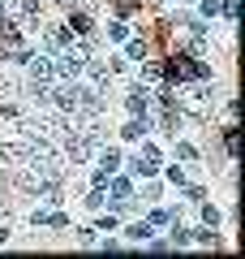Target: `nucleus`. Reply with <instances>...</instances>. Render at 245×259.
I'll use <instances>...</instances> for the list:
<instances>
[{
    "label": "nucleus",
    "instance_id": "obj_1",
    "mask_svg": "<svg viewBox=\"0 0 245 259\" xmlns=\"http://www.w3.org/2000/svg\"><path fill=\"white\" fill-rule=\"evenodd\" d=\"M211 69L202 61H194V56H172V61L163 65V78L168 82H198V78H207Z\"/></svg>",
    "mask_w": 245,
    "mask_h": 259
},
{
    "label": "nucleus",
    "instance_id": "obj_2",
    "mask_svg": "<svg viewBox=\"0 0 245 259\" xmlns=\"http://www.w3.org/2000/svg\"><path fill=\"white\" fill-rule=\"evenodd\" d=\"M56 78H65V82H78L82 74H86V48H60V56H56Z\"/></svg>",
    "mask_w": 245,
    "mask_h": 259
},
{
    "label": "nucleus",
    "instance_id": "obj_3",
    "mask_svg": "<svg viewBox=\"0 0 245 259\" xmlns=\"http://www.w3.org/2000/svg\"><path fill=\"white\" fill-rule=\"evenodd\" d=\"M91 156H95V143L86 139V134H69V139H65V160H69V164H86Z\"/></svg>",
    "mask_w": 245,
    "mask_h": 259
},
{
    "label": "nucleus",
    "instance_id": "obj_4",
    "mask_svg": "<svg viewBox=\"0 0 245 259\" xmlns=\"http://www.w3.org/2000/svg\"><path fill=\"white\" fill-rule=\"evenodd\" d=\"M22 65H26V74L35 78V82H52V78H56V65H52V56H47V52H30Z\"/></svg>",
    "mask_w": 245,
    "mask_h": 259
},
{
    "label": "nucleus",
    "instance_id": "obj_5",
    "mask_svg": "<svg viewBox=\"0 0 245 259\" xmlns=\"http://www.w3.org/2000/svg\"><path fill=\"white\" fill-rule=\"evenodd\" d=\"M82 95H86V87H82V82H65L60 91H52V104H56L60 112H78Z\"/></svg>",
    "mask_w": 245,
    "mask_h": 259
},
{
    "label": "nucleus",
    "instance_id": "obj_6",
    "mask_svg": "<svg viewBox=\"0 0 245 259\" xmlns=\"http://www.w3.org/2000/svg\"><path fill=\"white\" fill-rule=\"evenodd\" d=\"M125 108H129V117H146L151 112V87H129V95H125Z\"/></svg>",
    "mask_w": 245,
    "mask_h": 259
},
{
    "label": "nucleus",
    "instance_id": "obj_7",
    "mask_svg": "<svg viewBox=\"0 0 245 259\" xmlns=\"http://www.w3.org/2000/svg\"><path fill=\"white\" fill-rule=\"evenodd\" d=\"M30 225H47V229H65V225H69V216L65 212H56V207H35V212H30Z\"/></svg>",
    "mask_w": 245,
    "mask_h": 259
},
{
    "label": "nucleus",
    "instance_id": "obj_8",
    "mask_svg": "<svg viewBox=\"0 0 245 259\" xmlns=\"http://www.w3.org/2000/svg\"><path fill=\"white\" fill-rule=\"evenodd\" d=\"M151 117H129L125 125H120V139H129V143H138V139H146V134H151Z\"/></svg>",
    "mask_w": 245,
    "mask_h": 259
},
{
    "label": "nucleus",
    "instance_id": "obj_9",
    "mask_svg": "<svg viewBox=\"0 0 245 259\" xmlns=\"http://www.w3.org/2000/svg\"><path fill=\"white\" fill-rule=\"evenodd\" d=\"M103 190H112V203L116 207H129V194H134V186L125 182V177H108V186Z\"/></svg>",
    "mask_w": 245,
    "mask_h": 259
},
{
    "label": "nucleus",
    "instance_id": "obj_10",
    "mask_svg": "<svg viewBox=\"0 0 245 259\" xmlns=\"http://www.w3.org/2000/svg\"><path fill=\"white\" fill-rule=\"evenodd\" d=\"M0 164H26V143H0Z\"/></svg>",
    "mask_w": 245,
    "mask_h": 259
},
{
    "label": "nucleus",
    "instance_id": "obj_11",
    "mask_svg": "<svg viewBox=\"0 0 245 259\" xmlns=\"http://www.w3.org/2000/svg\"><path fill=\"white\" fill-rule=\"evenodd\" d=\"M65 30H69V35H91V30H95V22H91V13H69Z\"/></svg>",
    "mask_w": 245,
    "mask_h": 259
},
{
    "label": "nucleus",
    "instance_id": "obj_12",
    "mask_svg": "<svg viewBox=\"0 0 245 259\" xmlns=\"http://www.w3.org/2000/svg\"><path fill=\"white\" fill-rule=\"evenodd\" d=\"M26 95H30V100L39 104V108H47V104H52V82H35V78H30Z\"/></svg>",
    "mask_w": 245,
    "mask_h": 259
},
{
    "label": "nucleus",
    "instance_id": "obj_13",
    "mask_svg": "<svg viewBox=\"0 0 245 259\" xmlns=\"http://www.w3.org/2000/svg\"><path fill=\"white\" fill-rule=\"evenodd\" d=\"M120 164H125V160H120L116 147H103V151H99V168H103V173H116Z\"/></svg>",
    "mask_w": 245,
    "mask_h": 259
},
{
    "label": "nucleus",
    "instance_id": "obj_14",
    "mask_svg": "<svg viewBox=\"0 0 245 259\" xmlns=\"http://www.w3.org/2000/svg\"><path fill=\"white\" fill-rule=\"evenodd\" d=\"M69 39H73V35H69V30H65V26H52V30H47V35H43V44L52 48V52H60V48L69 44Z\"/></svg>",
    "mask_w": 245,
    "mask_h": 259
},
{
    "label": "nucleus",
    "instance_id": "obj_15",
    "mask_svg": "<svg viewBox=\"0 0 245 259\" xmlns=\"http://www.w3.org/2000/svg\"><path fill=\"white\" fill-rule=\"evenodd\" d=\"M151 233H155V225H151V221H134V225L125 229V238H129V242H146Z\"/></svg>",
    "mask_w": 245,
    "mask_h": 259
},
{
    "label": "nucleus",
    "instance_id": "obj_16",
    "mask_svg": "<svg viewBox=\"0 0 245 259\" xmlns=\"http://www.w3.org/2000/svg\"><path fill=\"white\" fill-rule=\"evenodd\" d=\"M108 39H112V44H125V39H129V22L125 18H112L108 22Z\"/></svg>",
    "mask_w": 245,
    "mask_h": 259
},
{
    "label": "nucleus",
    "instance_id": "obj_17",
    "mask_svg": "<svg viewBox=\"0 0 245 259\" xmlns=\"http://www.w3.org/2000/svg\"><path fill=\"white\" fill-rule=\"evenodd\" d=\"M142 78H146V82H159V78H163V65H159V61H146V56H142Z\"/></svg>",
    "mask_w": 245,
    "mask_h": 259
},
{
    "label": "nucleus",
    "instance_id": "obj_18",
    "mask_svg": "<svg viewBox=\"0 0 245 259\" xmlns=\"http://www.w3.org/2000/svg\"><path fill=\"white\" fill-rule=\"evenodd\" d=\"M146 56V44L142 39H125V61H142Z\"/></svg>",
    "mask_w": 245,
    "mask_h": 259
},
{
    "label": "nucleus",
    "instance_id": "obj_19",
    "mask_svg": "<svg viewBox=\"0 0 245 259\" xmlns=\"http://www.w3.org/2000/svg\"><path fill=\"white\" fill-rule=\"evenodd\" d=\"M176 160H198V147H194V143H185V139H176Z\"/></svg>",
    "mask_w": 245,
    "mask_h": 259
},
{
    "label": "nucleus",
    "instance_id": "obj_20",
    "mask_svg": "<svg viewBox=\"0 0 245 259\" xmlns=\"http://www.w3.org/2000/svg\"><path fill=\"white\" fill-rule=\"evenodd\" d=\"M190 242H198V246H211V242H215V229H211V225H202V229H194V233H190Z\"/></svg>",
    "mask_w": 245,
    "mask_h": 259
},
{
    "label": "nucleus",
    "instance_id": "obj_21",
    "mask_svg": "<svg viewBox=\"0 0 245 259\" xmlns=\"http://www.w3.org/2000/svg\"><path fill=\"white\" fill-rule=\"evenodd\" d=\"M82 203H86V207H95V212H99V207L108 203V194H103V186H95V190L86 194V199H82Z\"/></svg>",
    "mask_w": 245,
    "mask_h": 259
},
{
    "label": "nucleus",
    "instance_id": "obj_22",
    "mask_svg": "<svg viewBox=\"0 0 245 259\" xmlns=\"http://www.w3.org/2000/svg\"><path fill=\"white\" fill-rule=\"evenodd\" d=\"M194 5H198V13H202V18H215L224 0H194Z\"/></svg>",
    "mask_w": 245,
    "mask_h": 259
},
{
    "label": "nucleus",
    "instance_id": "obj_23",
    "mask_svg": "<svg viewBox=\"0 0 245 259\" xmlns=\"http://www.w3.org/2000/svg\"><path fill=\"white\" fill-rule=\"evenodd\" d=\"M146 221H151V225H172V212H168V207H151Z\"/></svg>",
    "mask_w": 245,
    "mask_h": 259
},
{
    "label": "nucleus",
    "instance_id": "obj_24",
    "mask_svg": "<svg viewBox=\"0 0 245 259\" xmlns=\"http://www.w3.org/2000/svg\"><path fill=\"white\" fill-rule=\"evenodd\" d=\"M163 177H168L172 186H185V168L181 164H168V168H163Z\"/></svg>",
    "mask_w": 245,
    "mask_h": 259
},
{
    "label": "nucleus",
    "instance_id": "obj_25",
    "mask_svg": "<svg viewBox=\"0 0 245 259\" xmlns=\"http://www.w3.org/2000/svg\"><path fill=\"white\" fill-rule=\"evenodd\" d=\"M125 69H129V61H125V56H108V74H112V78H116V74H125Z\"/></svg>",
    "mask_w": 245,
    "mask_h": 259
},
{
    "label": "nucleus",
    "instance_id": "obj_26",
    "mask_svg": "<svg viewBox=\"0 0 245 259\" xmlns=\"http://www.w3.org/2000/svg\"><path fill=\"white\" fill-rule=\"evenodd\" d=\"M202 225H211V229H215V225H219V207L202 203Z\"/></svg>",
    "mask_w": 245,
    "mask_h": 259
},
{
    "label": "nucleus",
    "instance_id": "obj_27",
    "mask_svg": "<svg viewBox=\"0 0 245 259\" xmlns=\"http://www.w3.org/2000/svg\"><path fill=\"white\" fill-rule=\"evenodd\" d=\"M0 117H5V121H22V112H18V104H5V100H0Z\"/></svg>",
    "mask_w": 245,
    "mask_h": 259
},
{
    "label": "nucleus",
    "instance_id": "obj_28",
    "mask_svg": "<svg viewBox=\"0 0 245 259\" xmlns=\"http://www.w3.org/2000/svg\"><path fill=\"white\" fill-rule=\"evenodd\" d=\"M190 242V229H181V225H172V246H185Z\"/></svg>",
    "mask_w": 245,
    "mask_h": 259
},
{
    "label": "nucleus",
    "instance_id": "obj_29",
    "mask_svg": "<svg viewBox=\"0 0 245 259\" xmlns=\"http://www.w3.org/2000/svg\"><path fill=\"white\" fill-rule=\"evenodd\" d=\"M95 233H99V229H78V242H86V246H95V242H99Z\"/></svg>",
    "mask_w": 245,
    "mask_h": 259
},
{
    "label": "nucleus",
    "instance_id": "obj_30",
    "mask_svg": "<svg viewBox=\"0 0 245 259\" xmlns=\"http://www.w3.org/2000/svg\"><path fill=\"white\" fill-rule=\"evenodd\" d=\"M5 190H9V173L0 168V199H5Z\"/></svg>",
    "mask_w": 245,
    "mask_h": 259
},
{
    "label": "nucleus",
    "instance_id": "obj_31",
    "mask_svg": "<svg viewBox=\"0 0 245 259\" xmlns=\"http://www.w3.org/2000/svg\"><path fill=\"white\" fill-rule=\"evenodd\" d=\"M9 233H13V229H9V221H5V225H0V246L9 242Z\"/></svg>",
    "mask_w": 245,
    "mask_h": 259
},
{
    "label": "nucleus",
    "instance_id": "obj_32",
    "mask_svg": "<svg viewBox=\"0 0 245 259\" xmlns=\"http://www.w3.org/2000/svg\"><path fill=\"white\" fill-rule=\"evenodd\" d=\"M185 5H194V0H185Z\"/></svg>",
    "mask_w": 245,
    "mask_h": 259
}]
</instances>
